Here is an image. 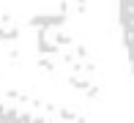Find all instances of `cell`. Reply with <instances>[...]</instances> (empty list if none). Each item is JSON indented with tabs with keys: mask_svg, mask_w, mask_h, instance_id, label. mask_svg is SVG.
<instances>
[{
	"mask_svg": "<svg viewBox=\"0 0 134 123\" xmlns=\"http://www.w3.org/2000/svg\"><path fill=\"white\" fill-rule=\"evenodd\" d=\"M0 123H58V120H49L44 115H36V112H27V109L0 101Z\"/></svg>",
	"mask_w": 134,
	"mask_h": 123,
	"instance_id": "obj_1",
	"label": "cell"
}]
</instances>
